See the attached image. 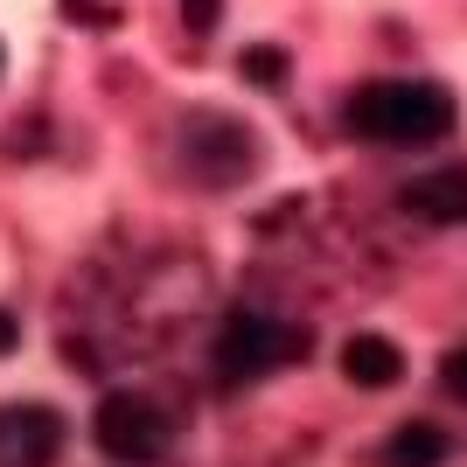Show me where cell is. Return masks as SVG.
Instances as JSON below:
<instances>
[{"label": "cell", "mask_w": 467, "mask_h": 467, "mask_svg": "<svg viewBox=\"0 0 467 467\" xmlns=\"http://www.w3.org/2000/svg\"><path fill=\"white\" fill-rule=\"evenodd\" d=\"M349 133L356 140H390V147H426V140H447L461 105H453L447 84L426 78H377L363 91H349Z\"/></svg>", "instance_id": "1"}, {"label": "cell", "mask_w": 467, "mask_h": 467, "mask_svg": "<svg viewBox=\"0 0 467 467\" xmlns=\"http://www.w3.org/2000/svg\"><path fill=\"white\" fill-rule=\"evenodd\" d=\"M175 154H182V168H189V182H202V189H237V182H252V168H258V133L231 112H189L182 133H175Z\"/></svg>", "instance_id": "2"}, {"label": "cell", "mask_w": 467, "mask_h": 467, "mask_svg": "<svg viewBox=\"0 0 467 467\" xmlns=\"http://www.w3.org/2000/svg\"><path fill=\"white\" fill-rule=\"evenodd\" d=\"M307 356V335L293 328V321H273V314H237L223 342H216V370L231 377V384H252V377H273L286 363Z\"/></svg>", "instance_id": "3"}, {"label": "cell", "mask_w": 467, "mask_h": 467, "mask_svg": "<svg viewBox=\"0 0 467 467\" xmlns=\"http://www.w3.org/2000/svg\"><path fill=\"white\" fill-rule=\"evenodd\" d=\"M98 447L112 453V461L126 467H147L161 461V453L175 447V426H168V411L154 405V398H140V390H112L105 405H98Z\"/></svg>", "instance_id": "4"}, {"label": "cell", "mask_w": 467, "mask_h": 467, "mask_svg": "<svg viewBox=\"0 0 467 467\" xmlns=\"http://www.w3.org/2000/svg\"><path fill=\"white\" fill-rule=\"evenodd\" d=\"M63 453L57 405H0V467H49Z\"/></svg>", "instance_id": "5"}, {"label": "cell", "mask_w": 467, "mask_h": 467, "mask_svg": "<svg viewBox=\"0 0 467 467\" xmlns=\"http://www.w3.org/2000/svg\"><path fill=\"white\" fill-rule=\"evenodd\" d=\"M398 210L419 223H467V168H426L398 189Z\"/></svg>", "instance_id": "6"}, {"label": "cell", "mask_w": 467, "mask_h": 467, "mask_svg": "<svg viewBox=\"0 0 467 467\" xmlns=\"http://www.w3.org/2000/svg\"><path fill=\"white\" fill-rule=\"evenodd\" d=\"M342 377L356 390H390V384H405V349L390 335H349L342 342Z\"/></svg>", "instance_id": "7"}, {"label": "cell", "mask_w": 467, "mask_h": 467, "mask_svg": "<svg viewBox=\"0 0 467 467\" xmlns=\"http://www.w3.org/2000/svg\"><path fill=\"white\" fill-rule=\"evenodd\" d=\"M447 453H453V432L447 426H432V419H405V426L377 447V467H447Z\"/></svg>", "instance_id": "8"}, {"label": "cell", "mask_w": 467, "mask_h": 467, "mask_svg": "<svg viewBox=\"0 0 467 467\" xmlns=\"http://www.w3.org/2000/svg\"><path fill=\"white\" fill-rule=\"evenodd\" d=\"M237 78H244V84H265V91H279V84H286V49H279V42H258V49H244V57H237Z\"/></svg>", "instance_id": "9"}, {"label": "cell", "mask_w": 467, "mask_h": 467, "mask_svg": "<svg viewBox=\"0 0 467 467\" xmlns=\"http://www.w3.org/2000/svg\"><path fill=\"white\" fill-rule=\"evenodd\" d=\"M216 15H223V0H182V21H189L195 36H210V28H216Z\"/></svg>", "instance_id": "10"}, {"label": "cell", "mask_w": 467, "mask_h": 467, "mask_svg": "<svg viewBox=\"0 0 467 467\" xmlns=\"http://www.w3.org/2000/svg\"><path fill=\"white\" fill-rule=\"evenodd\" d=\"M440 377H447V390H453V398H467V349H453Z\"/></svg>", "instance_id": "11"}, {"label": "cell", "mask_w": 467, "mask_h": 467, "mask_svg": "<svg viewBox=\"0 0 467 467\" xmlns=\"http://www.w3.org/2000/svg\"><path fill=\"white\" fill-rule=\"evenodd\" d=\"M15 342H21V328H15V314H7V307H0V356H7V349H15Z\"/></svg>", "instance_id": "12"}, {"label": "cell", "mask_w": 467, "mask_h": 467, "mask_svg": "<svg viewBox=\"0 0 467 467\" xmlns=\"http://www.w3.org/2000/svg\"><path fill=\"white\" fill-rule=\"evenodd\" d=\"M0 70H7V49H0Z\"/></svg>", "instance_id": "13"}]
</instances>
